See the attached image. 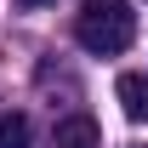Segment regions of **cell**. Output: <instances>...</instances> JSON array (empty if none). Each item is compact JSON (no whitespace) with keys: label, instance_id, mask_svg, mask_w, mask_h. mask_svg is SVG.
Masks as SVG:
<instances>
[{"label":"cell","instance_id":"cell-2","mask_svg":"<svg viewBox=\"0 0 148 148\" xmlns=\"http://www.w3.org/2000/svg\"><path fill=\"white\" fill-rule=\"evenodd\" d=\"M114 97H120L125 120L148 125V74H120V80H114Z\"/></svg>","mask_w":148,"mask_h":148},{"label":"cell","instance_id":"cell-1","mask_svg":"<svg viewBox=\"0 0 148 148\" xmlns=\"http://www.w3.org/2000/svg\"><path fill=\"white\" fill-rule=\"evenodd\" d=\"M131 34H137V12H131V0H86L80 17H74V40H80L91 57L125 51Z\"/></svg>","mask_w":148,"mask_h":148},{"label":"cell","instance_id":"cell-3","mask_svg":"<svg viewBox=\"0 0 148 148\" xmlns=\"http://www.w3.org/2000/svg\"><path fill=\"white\" fill-rule=\"evenodd\" d=\"M57 148H103L97 120H91V114H69V120H57Z\"/></svg>","mask_w":148,"mask_h":148},{"label":"cell","instance_id":"cell-5","mask_svg":"<svg viewBox=\"0 0 148 148\" xmlns=\"http://www.w3.org/2000/svg\"><path fill=\"white\" fill-rule=\"evenodd\" d=\"M17 6H23V12H40V6H51V0H17Z\"/></svg>","mask_w":148,"mask_h":148},{"label":"cell","instance_id":"cell-4","mask_svg":"<svg viewBox=\"0 0 148 148\" xmlns=\"http://www.w3.org/2000/svg\"><path fill=\"white\" fill-rule=\"evenodd\" d=\"M0 148H29V120L23 114H6L0 120Z\"/></svg>","mask_w":148,"mask_h":148}]
</instances>
